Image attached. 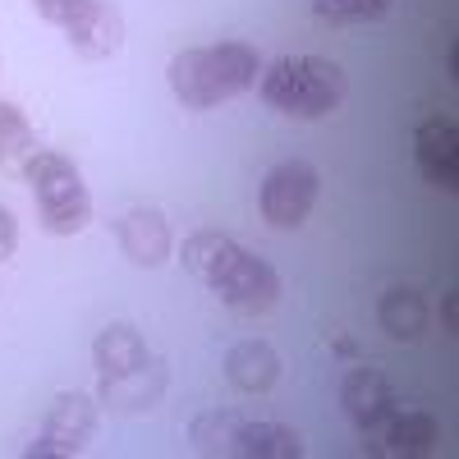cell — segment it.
Wrapping results in <instances>:
<instances>
[{"mask_svg": "<svg viewBox=\"0 0 459 459\" xmlns=\"http://www.w3.org/2000/svg\"><path fill=\"white\" fill-rule=\"evenodd\" d=\"M170 92L188 110H207L230 97L257 88L262 79V56L248 42H221V47H194L170 60Z\"/></svg>", "mask_w": 459, "mask_h": 459, "instance_id": "1", "label": "cell"}, {"mask_svg": "<svg viewBox=\"0 0 459 459\" xmlns=\"http://www.w3.org/2000/svg\"><path fill=\"white\" fill-rule=\"evenodd\" d=\"M344 88H350L344 83V69L335 60H322V56H281L257 79V97L272 110L299 115V120H322V115H331L344 101Z\"/></svg>", "mask_w": 459, "mask_h": 459, "instance_id": "2", "label": "cell"}, {"mask_svg": "<svg viewBox=\"0 0 459 459\" xmlns=\"http://www.w3.org/2000/svg\"><path fill=\"white\" fill-rule=\"evenodd\" d=\"M32 198H37V216H42V230L51 235H79V230L92 221V198L83 188V175L69 157L60 152H42L37 147L28 166H23Z\"/></svg>", "mask_w": 459, "mask_h": 459, "instance_id": "3", "label": "cell"}, {"mask_svg": "<svg viewBox=\"0 0 459 459\" xmlns=\"http://www.w3.org/2000/svg\"><path fill=\"white\" fill-rule=\"evenodd\" d=\"M317 188H322V179H317V170L308 161L272 166V175L262 179V194H257L262 221L276 225V230H299L303 221H308L313 203H317Z\"/></svg>", "mask_w": 459, "mask_h": 459, "instance_id": "4", "label": "cell"}, {"mask_svg": "<svg viewBox=\"0 0 459 459\" xmlns=\"http://www.w3.org/2000/svg\"><path fill=\"white\" fill-rule=\"evenodd\" d=\"M97 428V400L79 391H60L47 409V423L37 432V441L23 450L28 459H74Z\"/></svg>", "mask_w": 459, "mask_h": 459, "instance_id": "5", "label": "cell"}, {"mask_svg": "<svg viewBox=\"0 0 459 459\" xmlns=\"http://www.w3.org/2000/svg\"><path fill=\"white\" fill-rule=\"evenodd\" d=\"M212 290L221 294L225 308H235V313H244V317H257V313H272V308H276L281 276H276V266L266 262V257L239 248V257L230 262V272H225Z\"/></svg>", "mask_w": 459, "mask_h": 459, "instance_id": "6", "label": "cell"}, {"mask_svg": "<svg viewBox=\"0 0 459 459\" xmlns=\"http://www.w3.org/2000/svg\"><path fill=\"white\" fill-rule=\"evenodd\" d=\"M340 404H344V418L359 428L363 446H377V437L386 432L391 413H395V391L377 368H354L340 386Z\"/></svg>", "mask_w": 459, "mask_h": 459, "instance_id": "7", "label": "cell"}, {"mask_svg": "<svg viewBox=\"0 0 459 459\" xmlns=\"http://www.w3.org/2000/svg\"><path fill=\"white\" fill-rule=\"evenodd\" d=\"M166 395V363L161 359H147L120 377H101V391H97V404L106 413H147Z\"/></svg>", "mask_w": 459, "mask_h": 459, "instance_id": "8", "label": "cell"}, {"mask_svg": "<svg viewBox=\"0 0 459 459\" xmlns=\"http://www.w3.org/2000/svg\"><path fill=\"white\" fill-rule=\"evenodd\" d=\"M69 47L83 60H106L125 47V14L110 5V0H88V5L65 23Z\"/></svg>", "mask_w": 459, "mask_h": 459, "instance_id": "9", "label": "cell"}, {"mask_svg": "<svg viewBox=\"0 0 459 459\" xmlns=\"http://www.w3.org/2000/svg\"><path fill=\"white\" fill-rule=\"evenodd\" d=\"M413 161L428 184L455 194L459 188V129L450 120H423L413 134Z\"/></svg>", "mask_w": 459, "mask_h": 459, "instance_id": "10", "label": "cell"}, {"mask_svg": "<svg viewBox=\"0 0 459 459\" xmlns=\"http://www.w3.org/2000/svg\"><path fill=\"white\" fill-rule=\"evenodd\" d=\"M115 235H120V248L134 266H161L170 257V225L157 207H134L115 221Z\"/></svg>", "mask_w": 459, "mask_h": 459, "instance_id": "11", "label": "cell"}, {"mask_svg": "<svg viewBox=\"0 0 459 459\" xmlns=\"http://www.w3.org/2000/svg\"><path fill=\"white\" fill-rule=\"evenodd\" d=\"M281 377V354L266 340H239L225 354V381L244 395H266Z\"/></svg>", "mask_w": 459, "mask_h": 459, "instance_id": "12", "label": "cell"}, {"mask_svg": "<svg viewBox=\"0 0 459 459\" xmlns=\"http://www.w3.org/2000/svg\"><path fill=\"white\" fill-rule=\"evenodd\" d=\"M441 441V428H437V418L423 413V409H413V413H391V423L386 432L377 437L372 450H386V455H404V459H423L432 455Z\"/></svg>", "mask_w": 459, "mask_h": 459, "instance_id": "13", "label": "cell"}, {"mask_svg": "<svg viewBox=\"0 0 459 459\" xmlns=\"http://www.w3.org/2000/svg\"><path fill=\"white\" fill-rule=\"evenodd\" d=\"M147 359H152V354H147V340H143L129 322H110V326H101L97 340H92V363H97L101 377H120V372H129V368H138V363H147Z\"/></svg>", "mask_w": 459, "mask_h": 459, "instance_id": "14", "label": "cell"}, {"mask_svg": "<svg viewBox=\"0 0 459 459\" xmlns=\"http://www.w3.org/2000/svg\"><path fill=\"white\" fill-rule=\"evenodd\" d=\"M184 272H194L203 285H216L225 272H230V262L239 257V244L221 235V230H198V235H188L184 239Z\"/></svg>", "mask_w": 459, "mask_h": 459, "instance_id": "15", "label": "cell"}, {"mask_svg": "<svg viewBox=\"0 0 459 459\" xmlns=\"http://www.w3.org/2000/svg\"><path fill=\"white\" fill-rule=\"evenodd\" d=\"M377 322H381V331H386L391 340H418V335L428 331V303H423V294H418V290L395 285V290L381 294Z\"/></svg>", "mask_w": 459, "mask_h": 459, "instance_id": "16", "label": "cell"}, {"mask_svg": "<svg viewBox=\"0 0 459 459\" xmlns=\"http://www.w3.org/2000/svg\"><path fill=\"white\" fill-rule=\"evenodd\" d=\"M235 455H244V459H299L303 437L285 423H253V418H244L239 437H235Z\"/></svg>", "mask_w": 459, "mask_h": 459, "instance_id": "17", "label": "cell"}, {"mask_svg": "<svg viewBox=\"0 0 459 459\" xmlns=\"http://www.w3.org/2000/svg\"><path fill=\"white\" fill-rule=\"evenodd\" d=\"M32 152H37V134L28 115L10 101H0V170H23Z\"/></svg>", "mask_w": 459, "mask_h": 459, "instance_id": "18", "label": "cell"}, {"mask_svg": "<svg viewBox=\"0 0 459 459\" xmlns=\"http://www.w3.org/2000/svg\"><path fill=\"white\" fill-rule=\"evenodd\" d=\"M239 423L244 413H230V409H212L203 418H194V428H188V437H194V446L203 455H235V437H239Z\"/></svg>", "mask_w": 459, "mask_h": 459, "instance_id": "19", "label": "cell"}, {"mask_svg": "<svg viewBox=\"0 0 459 459\" xmlns=\"http://www.w3.org/2000/svg\"><path fill=\"white\" fill-rule=\"evenodd\" d=\"M386 5L391 0H313L317 19H326V23H363V19L386 14Z\"/></svg>", "mask_w": 459, "mask_h": 459, "instance_id": "20", "label": "cell"}, {"mask_svg": "<svg viewBox=\"0 0 459 459\" xmlns=\"http://www.w3.org/2000/svg\"><path fill=\"white\" fill-rule=\"evenodd\" d=\"M32 5H37V14H42L47 23H60V28H65L74 14L88 5V0H32Z\"/></svg>", "mask_w": 459, "mask_h": 459, "instance_id": "21", "label": "cell"}, {"mask_svg": "<svg viewBox=\"0 0 459 459\" xmlns=\"http://www.w3.org/2000/svg\"><path fill=\"white\" fill-rule=\"evenodd\" d=\"M14 248H19V225H14V216L5 207H0V262L14 257Z\"/></svg>", "mask_w": 459, "mask_h": 459, "instance_id": "22", "label": "cell"}, {"mask_svg": "<svg viewBox=\"0 0 459 459\" xmlns=\"http://www.w3.org/2000/svg\"><path fill=\"white\" fill-rule=\"evenodd\" d=\"M331 350L350 359V354H354V340H350V335H335V340H331Z\"/></svg>", "mask_w": 459, "mask_h": 459, "instance_id": "23", "label": "cell"}, {"mask_svg": "<svg viewBox=\"0 0 459 459\" xmlns=\"http://www.w3.org/2000/svg\"><path fill=\"white\" fill-rule=\"evenodd\" d=\"M446 331H455V294L446 299Z\"/></svg>", "mask_w": 459, "mask_h": 459, "instance_id": "24", "label": "cell"}]
</instances>
